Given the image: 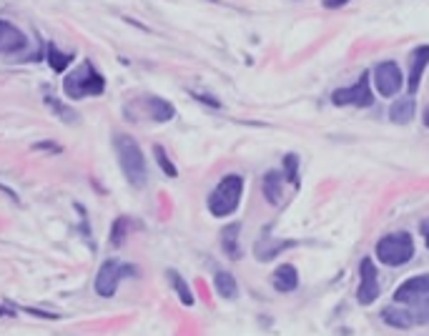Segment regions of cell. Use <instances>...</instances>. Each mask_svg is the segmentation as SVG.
<instances>
[{
	"label": "cell",
	"instance_id": "obj_1",
	"mask_svg": "<svg viewBox=\"0 0 429 336\" xmlns=\"http://www.w3.org/2000/svg\"><path fill=\"white\" fill-rule=\"evenodd\" d=\"M113 145H116V156H119V166L123 176L128 178V184L133 188H143L148 184V168H146V159L141 145L125 136V133H116L113 136Z\"/></svg>",
	"mask_w": 429,
	"mask_h": 336
},
{
	"label": "cell",
	"instance_id": "obj_2",
	"mask_svg": "<svg viewBox=\"0 0 429 336\" xmlns=\"http://www.w3.org/2000/svg\"><path fill=\"white\" fill-rule=\"evenodd\" d=\"M103 91H106V78L93 68L91 60H83L63 80V93L68 98H91V96H100Z\"/></svg>",
	"mask_w": 429,
	"mask_h": 336
},
{
	"label": "cell",
	"instance_id": "obj_3",
	"mask_svg": "<svg viewBox=\"0 0 429 336\" xmlns=\"http://www.w3.org/2000/svg\"><path fill=\"white\" fill-rule=\"evenodd\" d=\"M241 193H244V178L236 176V173H229L218 181V186L209 196V211L213 216H229L238 209L241 204Z\"/></svg>",
	"mask_w": 429,
	"mask_h": 336
},
{
	"label": "cell",
	"instance_id": "obj_4",
	"mask_svg": "<svg viewBox=\"0 0 429 336\" xmlns=\"http://www.w3.org/2000/svg\"><path fill=\"white\" fill-rule=\"evenodd\" d=\"M414 256V238L407 231L389 233V236L379 238L376 244V258L387 266H402Z\"/></svg>",
	"mask_w": 429,
	"mask_h": 336
},
{
	"label": "cell",
	"instance_id": "obj_5",
	"mask_svg": "<svg viewBox=\"0 0 429 336\" xmlns=\"http://www.w3.org/2000/svg\"><path fill=\"white\" fill-rule=\"evenodd\" d=\"M125 274H136V269L121 264V261H116V258L103 261L100 269H98V274H96V294L103 297V299L116 297V289H119L121 278H123Z\"/></svg>",
	"mask_w": 429,
	"mask_h": 336
},
{
	"label": "cell",
	"instance_id": "obj_6",
	"mask_svg": "<svg viewBox=\"0 0 429 336\" xmlns=\"http://www.w3.org/2000/svg\"><path fill=\"white\" fill-rule=\"evenodd\" d=\"M371 100H374V96H371V88H369V73H362L354 86L339 88V91L331 93V103H337V106L367 108L371 106Z\"/></svg>",
	"mask_w": 429,
	"mask_h": 336
},
{
	"label": "cell",
	"instance_id": "obj_7",
	"mask_svg": "<svg viewBox=\"0 0 429 336\" xmlns=\"http://www.w3.org/2000/svg\"><path fill=\"white\" fill-rule=\"evenodd\" d=\"M125 108H139L141 118H151V121H159V123H166V121H171L173 116H176V108H173L168 100L159 98V96H143V98L128 103ZM139 116H136V118H139Z\"/></svg>",
	"mask_w": 429,
	"mask_h": 336
},
{
	"label": "cell",
	"instance_id": "obj_8",
	"mask_svg": "<svg viewBox=\"0 0 429 336\" xmlns=\"http://www.w3.org/2000/svg\"><path fill=\"white\" fill-rule=\"evenodd\" d=\"M374 83H376V91L382 93V96H387V98H392V96H396V93L402 91L404 78L394 60H384V63H379L374 68Z\"/></svg>",
	"mask_w": 429,
	"mask_h": 336
},
{
	"label": "cell",
	"instance_id": "obj_9",
	"mask_svg": "<svg viewBox=\"0 0 429 336\" xmlns=\"http://www.w3.org/2000/svg\"><path fill=\"white\" fill-rule=\"evenodd\" d=\"M359 274H362V283L357 289V301L362 306H369L379 297V276H376V266L371 258H362L359 264Z\"/></svg>",
	"mask_w": 429,
	"mask_h": 336
},
{
	"label": "cell",
	"instance_id": "obj_10",
	"mask_svg": "<svg viewBox=\"0 0 429 336\" xmlns=\"http://www.w3.org/2000/svg\"><path fill=\"white\" fill-rule=\"evenodd\" d=\"M427 297H429V274H419V276L407 278V281L399 283V289L394 291L396 303H414Z\"/></svg>",
	"mask_w": 429,
	"mask_h": 336
},
{
	"label": "cell",
	"instance_id": "obj_11",
	"mask_svg": "<svg viewBox=\"0 0 429 336\" xmlns=\"http://www.w3.org/2000/svg\"><path fill=\"white\" fill-rule=\"evenodd\" d=\"M28 40L23 35V30L8 23V20H0V53H20L26 51Z\"/></svg>",
	"mask_w": 429,
	"mask_h": 336
},
{
	"label": "cell",
	"instance_id": "obj_12",
	"mask_svg": "<svg viewBox=\"0 0 429 336\" xmlns=\"http://www.w3.org/2000/svg\"><path fill=\"white\" fill-rule=\"evenodd\" d=\"M429 63V46H419L412 51L410 55V80H407V86H410V96H414L419 91V83H422V73Z\"/></svg>",
	"mask_w": 429,
	"mask_h": 336
},
{
	"label": "cell",
	"instance_id": "obj_13",
	"mask_svg": "<svg viewBox=\"0 0 429 336\" xmlns=\"http://www.w3.org/2000/svg\"><path fill=\"white\" fill-rule=\"evenodd\" d=\"M271 283L274 289L281 291V294H291V291L299 286V274L291 264H281L274 274H271Z\"/></svg>",
	"mask_w": 429,
	"mask_h": 336
},
{
	"label": "cell",
	"instance_id": "obj_14",
	"mask_svg": "<svg viewBox=\"0 0 429 336\" xmlns=\"http://www.w3.org/2000/svg\"><path fill=\"white\" fill-rule=\"evenodd\" d=\"M414 96H402V98H396L392 103V111H389V118L399 125H407L412 123L414 118Z\"/></svg>",
	"mask_w": 429,
	"mask_h": 336
},
{
	"label": "cell",
	"instance_id": "obj_15",
	"mask_svg": "<svg viewBox=\"0 0 429 336\" xmlns=\"http://www.w3.org/2000/svg\"><path fill=\"white\" fill-rule=\"evenodd\" d=\"M238 233H241V224H231L221 231V246H224V251L231 258L241 256V249H238Z\"/></svg>",
	"mask_w": 429,
	"mask_h": 336
},
{
	"label": "cell",
	"instance_id": "obj_16",
	"mask_svg": "<svg viewBox=\"0 0 429 336\" xmlns=\"http://www.w3.org/2000/svg\"><path fill=\"white\" fill-rule=\"evenodd\" d=\"M213 289L218 291V297H224V299H236V294H238L236 278H234L229 271H218L216 276H213Z\"/></svg>",
	"mask_w": 429,
	"mask_h": 336
},
{
	"label": "cell",
	"instance_id": "obj_17",
	"mask_svg": "<svg viewBox=\"0 0 429 336\" xmlns=\"http://www.w3.org/2000/svg\"><path fill=\"white\" fill-rule=\"evenodd\" d=\"M264 196L269 204H279L281 201V173L269 171L264 176Z\"/></svg>",
	"mask_w": 429,
	"mask_h": 336
},
{
	"label": "cell",
	"instance_id": "obj_18",
	"mask_svg": "<svg viewBox=\"0 0 429 336\" xmlns=\"http://www.w3.org/2000/svg\"><path fill=\"white\" fill-rule=\"evenodd\" d=\"M382 319H384V324L396 326V329H410L412 326V314L399 311V309H392V306H387V309L382 311Z\"/></svg>",
	"mask_w": 429,
	"mask_h": 336
},
{
	"label": "cell",
	"instance_id": "obj_19",
	"mask_svg": "<svg viewBox=\"0 0 429 336\" xmlns=\"http://www.w3.org/2000/svg\"><path fill=\"white\" fill-rule=\"evenodd\" d=\"M168 281H171L173 291L179 294L181 301H184L186 306H193V294H191V289H189V283L184 281V276L176 274V271H168Z\"/></svg>",
	"mask_w": 429,
	"mask_h": 336
},
{
	"label": "cell",
	"instance_id": "obj_20",
	"mask_svg": "<svg viewBox=\"0 0 429 336\" xmlns=\"http://www.w3.org/2000/svg\"><path fill=\"white\" fill-rule=\"evenodd\" d=\"M289 241H274V244H269V241H259L256 244V258L259 261H269V258H274L279 254V251L289 249Z\"/></svg>",
	"mask_w": 429,
	"mask_h": 336
},
{
	"label": "cell",
	"instance_id": "obj_21",
	"mask_svg": "<svg viewBox=\"0 0 429 336\" xmlns=\"http://www.w3.org/2000/svg\"><path fill=\"white\" fill-rule=\"evenodd\" d=\"M73 55L71 53H63V51H58L55 46H48V63H51V68H53L55 73H63L68 66H71Z\"/></svg>",
	"mask_w": 429,
	"mask_h": 336
},
{
	"label": "cell",
	"instance_id": "obj_22",
	"mask_svg": "<svg viewBox=\"0 0 429 336\" xmlns=\"http://www.w3.org/2000/svg\"><path fill=\"white\" fill-rule=\"evenodd\" d=\"M153 153H156V161H159V166L164 168V173L168 178H176V166L168 161V153L161 148V145H153Z\"/></svg>",
	"mask_w": 429,
	"mask_h": 336
},
{
	"label": "cell",
	"instance_id": "obj_23",
	"mask_svg": "<svg viewBox=\"0 0 429 336\" xmlns=\"http://www.w3.org/2000/svg\"><path fill=\"white\" fill-rule=\"evenodd\" d=\"M46 103L51 108H53L55 113H58V118H63V121H68V123H73L76 121V111H71L68 106H63V103H58V100L53 98V96H46Z\"/></svg>",
	"mask_w": 429,
	"mask_h": 336
},
{
	"label": "cell",
	"instance_id": "obj_24",
	"mask_svg": "<svg viewBox=\"0 0 429 336\" xmlns=\"http://www.w3.org/2000/svg\"><path fill=\"white\" fill-rule=\"evenodd\" d=\"M125 226H128V218H119L116 224H113V233H111V244L113 246H121L125 241Z\"/></svg>",
	"mask_w": 429,
	"mask_h": 336
},
{
	"label": "cell",
	"instance_id": "obj_25",
	"mask_svg": "<svg viewBox=\"0 0 429 336\" xmlns=\"http://www.w3.org/2000/svg\"><path fill=\"white\" fill-rule=\"evenodd\" d=\"M286 173H289V181H294V184H299V178H297V166H299V159L297 156H294V153H289V156H286Z\"/></svg>",
	"mask_w": 429,
	"mask_h": 336
},
{
	"label": "cell",
	"instance_id": "obj_26",
	"mask_svg": "<svg viewBox=\"0 0 429 336\" xmlns=\"http://www.w3.org/2000/svg\"><path fill=\"white\" fill-rule=\"evenodd\" d=\"M419 309H417V317H419V321H429V297L427 299H419V301H414Z\"/></svg>",
	"mask_w": 429,
	"mask_h": 336
},
{
	"label": "cell",
	"instance_id": "obj_27",
	"mask_svg": "<svg viewBox=\"0 0 429 336\" xmlns=\"http://www.w3.org/2000/svg\"><path fill=\"white\" fill-rule=\"evenodd\" d=\"M35 151H55V153H58L60 148H58V145H51V143H38V145H35Z\"/></svg>",
	"mask_w": 429,
	"mask_h": 336
},
{
	"label": "cell",
	"instance_id": "obj_28",
	"mask_svg": "<svg viewBox=\"0 0 429 336\" xmlns=\"http://www.w3.org/2000/svg\"><path fill=\"white\" fill-rule=\"evenodd\" d=\"M347 0H324V6L326 8H342Z\"/></svg>",
	"mask_w": 429,
	"mask_h": 336
},
{
	"label": "cell",
	"instance_id": "obj_29",
	"mask_svg": "<svg viewBox=\"0 0 429 336\" xmlns=\"http://www.w3.org/2000/svg\"><path fill=\"white\" fill-rule=\"evenodd\" d=\"M422 229H424V241H427V249H429V221L422 226Z\"/></svg>",
	"mask_w": 429,
	"mask_h": 336
},
{
	"label": "cell",
	"instance_id": "obj_30",
	"mask_svg": "<svg viewBox=\"0 0 429 336\" xmlns=\"http://www.w3.org/2000/svg\"><path fill=\"white\" fill-rule=\"evenodd\" d=\"M424 125H429V108L424 111Z\"/></svg>",
	"mask_w": 429,
	"mask_h": 336
}]
</instances>
